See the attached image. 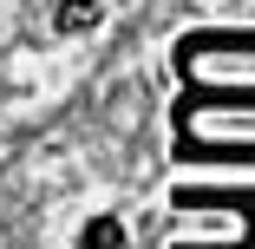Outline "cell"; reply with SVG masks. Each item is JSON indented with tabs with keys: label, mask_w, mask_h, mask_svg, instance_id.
I'll list each match as a JSON object with an SVG mask.
<instances>
[{
	"label": "cell",
	"mask_w": 255,
	"mask_h": 249,
	"mask_svg": "<svg viewBox=\"0 0 255 249\" xmlns=\"http://www.w3.org/2000/svg\"><path fill=\"white\" fill-rule=\"evenodd\" d=\"M53 26L59 33H92L98 26V0H59V7H53Z\"/></svg>",
	"instance_id": "1"
},
{
	"label": "cell",
	"mask_w": 255,
	"mask_h": 249,
	"mask_svg": "<svg viewBox=\"0 0 255 249\" xmlns=\"http://www.w3.org/2000/svg\"><path fill=\"white\" fill-rule=\"evenodd\" d=\"M79 249H125V223L118 217H92L79 230Z\"/></svg>",
	"instance_id": "2"
}]
</instances>
